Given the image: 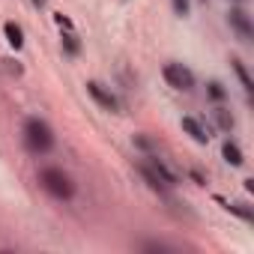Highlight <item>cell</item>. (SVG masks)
Returning a JSON list of instances; mask_svg holds the SVG:
<instances>
[{
    "label": "cell",
    "mask_w": 254,
    "mask_h": 254,
    "mask_svg": "<svg viewBox=\"0 0 254 254\" xmlns=\"http://www.w3.org/2000/svg\"><path fill=\"white\" fill-rule=\"evenodd\" d=\"M24 147L30 153H36V156H42V153H48L54 147V135H51L45 120L27 117V123H24Z\"/></svg>",
    "instance_id": "1"
},
{
    "label": "cell",
    "mask_w": 254,
    "mask_h": 254,
    "mask_svg": "<svg viewBox=\"0 0 254 254\" xmlns=\"http://www.w3.org/2000/svg\"><path fill=\"white\" fill-rule=\"evenodd\" d=\"M39 183H42V189H45L48 194H54V197H60V200H69V197L75 194L72 177L63 174L60 168H45V171L39 174Z\"/></svg>",
    "instance_id": "2"
},
{
    "label": "cell",
    "mask_w": 254,
    "mask_h": 254,
    "mask_svg": "<svg viewBox=\"0 0 254 254\" xmlns=\"http://www.w3.org/2000/svg\"><path fill=\"white\" fill-rule=\"evenodd\" d=\"M165 81H168L174 90H191V87H194V75H191L183 63H168V66H165Z\"/></svg>",
    "instance_id": "3"
},
{
    "label": "cell",
    "mask_w": 254,
    "mask_h": 254,
    "mask_svg": "<svg viewBox=\"0 0 254 254\" xmlns=\"http://www.w3.org/2000/svg\"><path fill=\"white\" fill-rule=\"evenodd\" d=\"M227 21H230V27L236 30V36H239L242 42H251L254 27H251V18H248L242 9H230V12H227Z\"/></svg>",
    "instance_id": "4"
},
{
    "label": "cell",
    "mask_w": 254,
    "mask_h": 254,
    "mask_svg": "<svg viewBox=\"0 0 254 254\" xmlns=\"http://www.w3.org/2000/svg\"><path fill=\"white\" fill-rule=\"evenodd\" d=\"M87 93H90V96H93V99H96V102H99L105 111H120V102H117V96H114V93H108V90H105L99 81H90V84H87Z\"/></svg>",
    "instance_id": "5"
},
{
    "label": "cell",
    "mask_w": 254,
    "mask_h": 254,
    "mask_svg": "<svg viewBox=\"0 0 254 254\" xmlns=\"http://www.w3.org/2000/svg\"><path fill=\"white\" fill-rule=\"evenodd\" d=\"M183 132H189L197 144H209V129H206V126L200 123V120H194V117H183Z\"/></svg>",
    "instance_id": "6"
},
{
    "label": "cell",
    "mask_w": 254,
    "mask_h": 254,
    "mask_svg": "<svg viewBox=\"0 0 254 254\" xmlns=\"http://www.w3.org/2000/svg\"><path fill=\"white\" fill-rule=\"evenodd\" d=\"M3 30H6V39H9L12 48H21V45H24V33H21V27H18L15 21H6Z\"/></svg>",
    "instance_id": "7"
},
{
    "label": "cell",
    "mask_w": 254,
    "mask_h": 254,
    "mask_svg": "<svg viewBox=\"0 0 254 254\" xmlns=\"http://www.w3.org/2000/svg\"><path fill=\"white\" fill-rule=\"evenodd\" d=\"M221 156L227 159V165H233V168H239L242 165V153H239V147L233 144V141H227L224 147H221Z\"/></svg>",
    "instance_id": "8"
},
{
    "label": "cell",
    "mask_w": 254,
    "mask_h": 254,
    "mask_svg": "<svg viewBox=\"0 0 254 254\" xmlns=\"http://www.w3.org/2000/svg\"><path fill=\"white\" fill-rule=\"evenodd\" d=\"M230 63H233V72H236V75H239V81H242V87H245V90H248V93H251V90H254V81H251V75H248V72H245V66H242V63H239V60H230Z\"/></svg>",
    "instance_id": "9"
},
{
    "label": "cell",
    "mask_w": 254,
    "mask_h": 254,
    "mask_svg": "<svg viewBox=\"0 0 254 254\" xmlns=\"http://www.w3.org/2000/svg\"><path fill=\"white\" fill-rule=\"evenodd\" d=\"M215 120H218V126L224 132H230L233 129V114L230 111H224V108H215Z\"/></svg>",
    "instance_id": "10"
},
{
    "label": "cell",
    "mask_w": 254,
    "mask_h": 254,
    "mask_svg": "<svg viewBox=\"0 0 254 254\" xmlns=\"http://www.w3.org/2000/svg\"><path fill=\"white\" fill-rule=\"evenodd\" d=\"M224 203V200H221ZM224 209H230L233 215H239V218H245V221H251V209H245L242 203H224Z\"/></svg>",
    "instance_id": "11"
},
{
    "label": "cell",
    "mask_w": 254,
    "mask_h": 254,
    "mask_svg": "<svg viewBox=\"0 0 254 254\" xmlns=\"http://www.w3.org/2000/svg\"><path fill=\"white\" fill-rule=\"evenodd\" d=\"M209 96H212L215 102H221V99H224V87H221L218 81H212V84H209Z\"/></svg>",
    "instance_id": "12"
},
{
    "label": "cell",
    "mask_w": 254,
    "mask_h": 254,
    "mask_svg": "<svg viewBox=\"0 0 254 254\" xmlns=\"http://www.w3.org/2000/svg\"><path fill=\"white\" fill-rule=\"evenodd\" d=\"M171 3H174V12L177 15H183V18L189 15V0H171Z\"/></svg>",
    "instance_id": "13"
},
{
    "label": "cell",
    "mask_w": 254,
    "mask_h": 254,
    "mask_svg": "<svg viewBox=\"0 0 254 254\" xmlns=\"http://www.w3.org/2000/svg\"><path fill=\"white\" fill-rule=\"evenodd\" d=\"M63 45H66V51L69 54H78V42H75V36L69 33V36H63Z\"/></svg>",
    "instance_id": "14"
},
{
    "label": "cell",
    "mask_w": 254,
    "mask_h": 254,
    "mask_svg": "<svg viewBox=\"0 0 254 254\" xmlns=\"http://www.w3.org/2000/svg\"><path fill=\"white\" fill-rule=\"evenodd\" d=\"M57 24H60V27H66V30H72V21H69V18H63V15H57Z\"/></svg>",
    "instance_id": "15"
},
{
    "label": "cell",
    "mask_w": 254,
    "mask_h": 254,
    "mask_svg": "<svg viewBox=\"0 0 254 254\" xmlns=\"http://www.w3.org/2000/svg\"><path fill=\"white\" fill-rule=\"evenodd\" d=\"M33 3H36V6H45V0H33Z\"/></svg>",
    "instance_id": "16"
}]
</instances>
